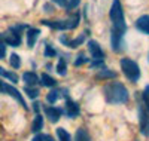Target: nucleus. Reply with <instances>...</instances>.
I'll use <instances>...</instances> for the list:
<instances>
[{"label":"nucleus","mask_w":149,"mask_h":141,"mask_svg":"<svg viewBox=\"0 0 149 141\" xmlns=\"http://www.w3.org/2000/svg\"><path fill=\"white\" fill-rule=\"evenodd\" d=\"M110 19H112V49L115 52H121L124 46V34L127 31V25L124 21V10L119 0H113L110 6Z\"/></svg>","instance_id":"f257e3e1"},{"label":"nucleus","mask_w":149,"mask_h":141,"mask_svg":"<svg viewBox=\"0 0 149 141\" xmlns=\"http://www.w3.org/2000/svg\"><path fill=\"white\" fill-rule=\"evenodd\" d=\"M103 95L109 104H122L128 101L127 88L119 82H109L103 88Z\"/></svg>","instance_id":"f03ea898"},{"label":"nucleus","mask_w":149,"mask_h":141,"mask_svg":"<svg viewBox=\"0 0 149 141\" xmlns=\"http://www.w3.org/2000/svg\"><path fill=\"white\" fill-rule=\"evenodd\" d=\"M79 19H81V15L74 14L69 19H63V21H48V19H45V21H42V24L46 25V27L55 28V30H73V28L78 27Z\"/></svg>","instance_id":"7ed1b4c3"},{"label":"nucleus","mask_w":149,"mask_h":141,"mask_svg":"<svg viewBox=\"0 0 149 141\" xmlns=\"http://www.w3.org/2000/svg\"><path fill=\"white\" fill-rule=\"evenodd\" d=\"M121 70L130 82H137L139 77H140V68L137 66V62L130 59V58H122L121 59Z\"/></svg>","instance_id":"20e7f679"},{"label":"nucleus","mask_w":149,"mask_h":141,"mask_svg":"<svg viewBox=\"0 0 149 141\" xmlns=\"http://www.w3.org/2000/svg\"><path fill=\"white\" fill-rule=\"evenodd\" d=\"M26 28V25H15V27H10L6 33L0 34V37L3 39V42L9 46H19L21 45V34H22V30Z\"/></svg>","instance_id":"39448f33"},{"label":"nucleus","mask_w":149,"mask_h":141,"mask_svg":"<svg viewBox=\"0 0 149 141\" xmlns=\"http://www.w3.org/2000/svg\"><path fill=\"white\" fill-rule=\"evenodd\" d=\"M0 92H3V94H8L10 95L12 98H15L19 104L24 107V109H27V104H26V101H24L22 95L19 94V91L17 88H14L12 85H9L8 82H3V80H0Z\"/></svg>","instance_id":"423d86ee"},{"label":"nucleus","mask_w":149,"mask_h":141,"mask_svg":"<svg viewBox=\"0 0 149 141\" xmlns=\"http://www.w3.org/2000/svg\"><path fill=\"white\" fill-rule=\"evenodd\" d=\"M88 49H90L91 57H93V59H94V62H93V67L103 64L104 52H103V49L100 48V45H98L95 40H90V42H88Z\"/></svg>","instance_id":"0eeeda50"},{"label":"nucleus","mask_w":149,"mask_h":141,"mask_svg":"<svg viewBox=\"0 0 149 141\" xmlns=\"http://www.w3.org/2000/svg\"><path fill=\"white\" fill-rule=\"evenodd\" d=\"M139 119H140V131L143 135H149V113L143 109L139 107Z\"/></svg>","instance_id":"6e6552de"},{"label":"nucleus","mask_w":149,"mask_h":141,"mask_svg":"<svg viewBox=\"0 0 149 141\" xmlns=\"http://www.w3.org/2000/svg\"><path fill=\"white\" fill-rule=\"evenodd\" d=\"M64 110H66V114H67L69 118H76L78 114H79V106H78L74 101L69 100V98H67V101H66Z\"/></svg>","instance_id":"1a4fd4ad"},{"label":"nucleus","mask_w":149,"mask_h":141,"mask_svg":"<svg viewBox=\"0 0 149 141\" xmlns=\"http://www.w3.org/2000/svg\"><path fill=\"white\" fill-rule=\"evenodd\" d=\"M45 114H46V118H49V120L51 122H58V119L61 118V109L58 107H45Z\"/></svg>","instance_id":"9d476101"},{"label":"nucleus","mask_w":149,"mask_h":141,"mask_svg":"<svg viewBox=\"0 0 149 141\" xmlns=\"http://www.w3.org/2000/svg\"><path fill=\"white\" fill-rule=\"evenodd\" d=\"M85 36H86V33H84V34H81L79 37H76V39H73V40H70V39H66V37L63 36L61 37V43H64L66 46H69V48H78L79 45H82V42L85 40Z\"/></svg>","instance_id":"9b49d317"},{"label":"nucleus","mask_w":149,"mask_h":141,"mask_svg":"<svg viewBox=\"0 0 149 141\" xmlns=\"http://www.w3.org/2000/svg\"><path fill=\"white\" fill-rule=\"evenodd\" d=\"M136 27H137L139 31L149 34V15H143L140 17L137 21H136Z\"/></svg>","instance_id":"f8f14e48"},{"label":"nucleus","mask_w":149,"mask_h":141,"mask_svg":"<svg viewBox=\"0 0 149 141\" xmlns=\"http://www.w3.org/2000/svg\"><path fill=\"white\" fill-rule=\"evenodd\" d=\"M39 34H40V31L37 30V28H29V31H27V45H29V48H33L34 46V43L37 40V37H39Z\"/></svg>","instance_id":"ddd939ff"},{"label":"nucleus","mask_w":149,"mask_h":141,"mask_svg":"<svg viewBox=\"0 0 149 141\" xmlns=\"http://www.w3.org/2000/svg\"><path fill=\"white\" fill-rule=\"evenodd\" d=\"M22 80L27 83V86H34L37 82H39V77H37V74L33 73V71H27V73H24L22 74Z\"/></svg>","instance_id":"4468645a"},{"label":"nucleus","mask_w":149,"mask_h":141,"mask_svg":"<svg viewBox=\"0 0 149 141\" xmlns=\"http://www.w3.org/2000/svg\"><path fill=\"white\" fill-rule=\"evenodd\" d=\"M42 128H43V118L40 116V114H37V116L34 118V120H33V123H31V131L39 132Z\"/></svg>","instance_id":"2eb2a0df"},{"label":"nucleus","mask_w":149,"mask_h":141,"mask_svg":"<svg viewBox=\"0 0 149 141\" xmlns=\"http://www.w3.org/2000/svg\"><path fill=\"white\" fill-rule=\"evenodd\" d=\"M74 141H91L88 132H86L84 128H79L76 131V137H74Z\"/></svg>","instance_id":"dca6fc26"},{"label":"nucleus","mask_w":149,"mask_h":141,"mask_svg":"<svg viewBox=\"0 0 149 141\" xmlns=\"http://www.w3.org/2000/svg\"><path fill=\"white\" fill-rule=\"evenodd\" d=\"M115 77H116V74L113 71L106 70V68H103L97 73V79H115Z\"/></svg>","instance_id":"f3484780"},{"label":"nucleus","mask_w":149,"mask_h":141,"mask_svg":"<svg viewBox=\"0 0 149 141\" xmlns=\"http://www.w3.org/2000/svg\"><path fill=\"white\" fill-rule=\"evenodd\" d=\"M0 76H2V77H5V79H9L10 82H17V80H18V76H17L15 73H10V71L5 70L3 67H0Z\"/></svg>","instance_id":"a211bd4d"},{"label":"nucleus","mask_w":149,"mask_h":141,"mask_svg":"<svg viewBox=\"0 0 149 141\" xmlns=\"http://www.w3.org/2000/svg\"><path fill=\"white\" fill-rule=\"evenodd\" d=\"M40 83H42L43 86H48V88L55 86V80H54L49 74H42V76H40Z\"/></svg>","instance_id":"6ab92c4d"},{"label":"nucleus","mask_w":149,"mask_h":141,"mask_svg":"<svg viewBox=\"0 0 149 141\" xmlns=\"http://www.w3.org/2000/svg\"><path fill=\"white\" fill-rule=\"evenodd\" d=\"M57 135H58V140L60 141H72L70 134L64 129V128H58V129H57Z\"/></svg>","instance_id":"aec40b11"},{"label":"nucleus","mask_w":149,"mask_h":141,"mask_svg":"<svg viewBox=\"0 0 149 141\" xmlns=\"http://www.w3.org/2000/svg\"><path fill=\"white\" fill-rule=\"evenodd\" d=\"M57 71H58V74H61V76H64V74L67 73V64H66V59H64V58H60V59H58Z\"/></svg>","instance_id":"412c9836"},{"label":"nucleus","mask_w":149,"mask_h":141,"mask_svg":"<svg viewBox=\"0 0 149 141\" xmlns=\"http://www.w3.org/2000/svg\"><path fill=\"white\" fill-rule=\"evenodd\" d=\"M9 62H10V66L14 67V68H19V67H21V58H19L17 54H12V55H10Z\"/></svg>","instance_id":"4be33fe9"},{"label":"nucleus","mask_w":149,"mask_h":141,"mask_svg":"<svg viewBox=\"0 0 149 141\" xmlns=\"http://www.w3.org/2000/svg\"><path fill=\"white\" fill-rule=\"evenodd\" d=\"M58 98H60V92H58V91H51V92L46 95L48 102H51V104H54V102H55Z\"/></svg>","instance_id":"5701e85b"},{"label":"nucleus","mask_w":149,"mask_h":141,"mask_svg":"<svg viewBox=\"0 0 149 141\" xmlns=\"http://www.w3.org/2000/svg\"><path fill=\"white\" fill-rule=\"evenodd\" d=\"M143 102H145V107L149 113V85L145 88V91H143Z\"/></svg>","instance_id":"b1692460"},{"label":"nucleus","mask_w":149,"mask_h":141,"mask_svg":"<svg viewBox=\"0 0 149 141\" xmlns=\"http://www.w3.org/2000/svg\"><path fill=\"white\" fill-rule=\"evenodd\" d=\"M26 92L30 98H36L37 95H39V91H37L36 88H30V86H26Z\"/></svg>","instance_id":"393cba45"},{"label":"nucleus","mask_w":149,"mask_h":141,"mask_svg":"<svg viewBox=\"0 0 149 141\" xmlns=\"http://www.w3.org/2000/svg\"><path fill=\"white\" fill-rule=\"evenodd\" d=\"M5 55H6V43L0 37V58H5Z\"/></svg>","instance_id":"a878e982"},{"label":"nucleus","mask_w":149,"mask_h":141,"mask_svg":"<svg viewBox=\"0 0 149 141\" xmlns=\"http://www.w3.org/2000/svg\"><path fill=\"white\" fill-rule=\"evenodd\" d=\"M45 55H46V57H55L57 52H55V50L49 46V45H46V48H45Z\"/></svg>","instance_id":"bb28decb"},{"label":"nucleus","mask_w":149,"mask_h":141,"mask_svg":"<svg viewBox=\"0 0 149 141\" xmlns=\"http://www.w3.org/2000/svg\"><path fill=\"white\" fill-rule=\"evenodd\" d=\"M79 2H81V0H69L66 8H67V9H74V8L79 5Z\"/></svg>","instance_id":"cd10ccee"},{"label":"nucleus","mask_w":149,"mask_h":141,"mask_svg":"<svg viewBox=\"0 0 149 141\" xmlns=\"http://www.w3.org/2000/svg\"><path fill=\"white\" fill-rule=\"evenodd\" d=\"M85 61H86L85 55H79V57H78V59L74 61V66H76V67H78V66H82V64H84Z\"/></svg>","instance_id":"c85d7f7f"},{"label":"nucleus","mask_w":149,"mask_h":141,"mask_svg":"<svg viewBox=\"0 0 149 141\" xmlns=\"http://www.w3.org/2000/svg\"><path fill=\"white\" fill-rule=\"evenodd\" d=\"M52 2H54V3H57L58 6H61V8H66L69 0H52Z\"/></svg>","instance_id":"c756f323"},{"label":"nucleus","mask_w":149,"mask_h":141,"mask_svg":"<svg viewBox=\"0 0 149 141\" xmlns=\"http://www.w3.org/2000/svg\"><path fill=\"white\" fill-rule=\"evenodd\" d=\"M31 141H45V135H36Z\"/></svg>","instance_id":"7c9ffc66"},{"label":"nucleus","mask_w":149,"mask_h":141,"mask_svg":"<svg viewBox=\"0 0 149 141\" xmlns=\"http://www.w3.org/2000/svg\"><path fill=\"white\" fill-rule=\"evenodd\" d=\"M45 141H54V140L49 137V135H45Z\"/></svg>","instance_id":"2f4dec72"}]
</instances>
